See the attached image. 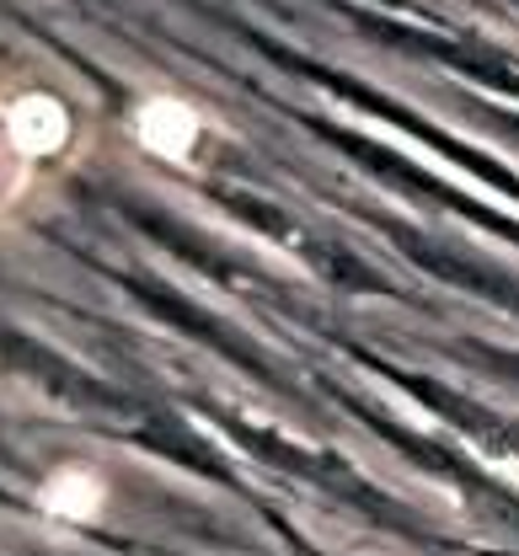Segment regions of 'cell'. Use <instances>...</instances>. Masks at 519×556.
<instances>
[{"label": "cell", "mask_w": 519, "mask_h": 556, "mask_svg": "<svg viewBox=\"0 0 519 556\" xmlns=\"http://www.w3.org/2000/svg\"><path fill=\"white\" fill-rule=\"evenodd\" d=\"M135 135L155 161H172V166H193L199 161V144H204V124L188 102H172V97H150L135 113Z\"/></svg>", "instance_id": "7a4b0ae2"}, {"label": "cell", "mask_w": 519, "mask_h": 556, "mask_svg": "<svg viewBox=\"0 0 519 556\" xmlns=\"http://www.w3.org/2000/svg\"><path fill=\"white\" fill-rule=\"evenodd\" d=\"M86 118L49 86L0 91V225L27 214L80 155Z\"/></svg>", "instance_id": "6da1fadb"}, {"label": "cell", "mask_w": 519, "mask_h": 556, "mask_svg": "<svg viewBox=\"0 0 519 556\" xmlns=\"http://www.w3.org/2000/svg\"><path fill=\"white\" fill-rule=\"evenodd\" d=\"M38 508L60 525H97L107 514V477L91 466H60L38 486Z\"/></svg>", "instance_id": "3957f363"}]
</instances>
